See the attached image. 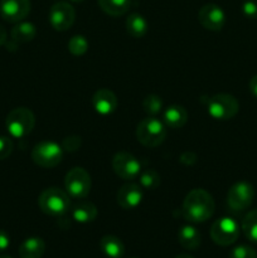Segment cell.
<instances>
[{
	"mask_svg": "<svg viewBox=\"0 0 257 258\" xmlns=\"http://www.w3.org/2000/svg\"><path fill=\"white\" fill-rule=\"evenodd\" d=\"M216 204L211 194L204 189H193L185 196L181 207L184 218L190 223H203L214 213Z\"/></svg>",
	"mask_w": 257,
	"mask_h": 258,
	"instance_id": "6da1fadb",
	"label": "cell"
},
{
	"mask_svg": "<svg viewBox=\"0 0 257 258\" xmlns=\"http://www.w3.org/2000/svg\"><path fill=\"white\" fill-rule=\"evenodd\" d=\"M136 138L139 143L148 148H156L166 138V126L155 116L143 118L136 127Z\"/></svg>",
	"mask_w": 257,
	"mask_h": 258,
	"instance_id": "7a4b0ae2",
	"label": "cell"
},
{
	"mask_svg": "<svg viewBox=\"0 0 257 258\" xmlns=\"http://www.w3.org/2000/svg\"><path fill=\"white\" fill-rule=\"evenodd\" d=\"M71 197L58 188H48L40 193L38 206L43 213L52 217H62L71 207Z\"/></svg>",
	"mask_w": 257,
	"mask_h": 258,
	"instance_id": "3957f363",
	"label": "cell"
},
{
	"mask_svg": "<svg viewBox=\"0 0 257 258\" xmlns=\"http://www.w3.org/2000/svg\"><path fill=\"white\" fill-rule=\"evenodd\" d=\"M35 125V116L29 108L17 107L10 111L5 120L8 133L15 139H23L29 135Z\"/></svg>",
	"mask_w": 257,
	"mask_h": 258,
	"instance_id": "277c9868",
	"label": "cell"
},
{
	"mask_svg": "<svg viewBox=\"0 0 257 258\" xmlns=\"http://www.w3.org/2000/svg\"><path fill=\"white\" fill-rule=\"evenodd\" d=\"M207 111L214 120L227 121L233 118L239 111V103L234 96L228 93H217L209 97Z\"/></svg>",
	"mask_w": 257,
	"mask_h": 258,
	"instance_id": "5b68a950",
	"label": "cell"
},
{
	"mask_svg": "<svg viewBox=\"0 0 257 258\" xmlns=\"http://www.w3.org/2000/svg\"><path fill=\"white\" fill-rule=\"evenodd\" d=\"M32 159L38 166L47 169L54 168L62 161L63 148L54 141H40L33 149Z\"/></svg>",
	"mask_w": 257,
	"mask_h": 258,
	"instance_id": "8992f818",
	"label": "cell"
},
{
	"mask_svg": "<svg viewBox=\"0 0 257 258\" xmlns=\"http://www.w3.org/2000/svg\"><path fill=\"white\" fill-rule=\"evenodd\" d=\"M92 181L91 176L83 168H73L65 178L66 193L75 199H83L90 194Z\"/></svg>",
	"mask_w": 257,
	"mask_h": 258,
	"instance_id": "52a82bcc",
	"label": "cell"
},
{
	"mask_svg": "<svg viewBox=\"0 0 257 258\" xmlns=\"http://www.w3.org/2000/svg\"><path fill=\"white\" fill-rule=\"evenodd\" d=\"M211 237L218 246H231L239 237L238 223L233 218L222 217L212 224Z\"/></svg>",
	"mask_w": 257,
	"mask_h": 258,
	"instance_id": "ba28073f",
	"label": "cell"
},
{
	"mask_svg": "<svg viewBox=\"0 0 257 258\" xmlns=\"http://www.w3.org/2000/svg\"><path fill=\"white\" fill-rule=\"evenodd\" d=\"M254 189L248 181H237L231 186L227 194V204L233 212H243L252 204Z\"/></svg>",
	"mask_w": 257,
	"mask_h": 258,
	"instance_id": "9c48e42d",
	"label": "cell"
},
{
	"mask_svg": "<svg viewBox=\"0 0 257 258\" xmlns=\"http://www.w3.org/2000/svg\"><path fill=\"white\" fill-rule=\"evenodd\" d=\"M112 169L116 175L123 180H134L141 173V164L130 153L120 151L112 159Z\"/></svg>",
	"mask_w": 257,
	"mask_h": 258,
	"instance_id": "30bf717a",
	"label": "cell"
},
{
	"mask_svg": "<svg viewBox=\"0 0 257 258\" xmlns=\"http://www.w3.org/2000/svg\"><path fill=\"white\" fill-rule=\"evenodd\" d=\"M76 19V10L70 3L58 2L49 9V23L53 29L66 32L73 25Z\"/></svg>",
	"mask_w": 257,
	"mask_h": 258,
	"instance_id": "8fae6325",
	"label": "cell"
},
{
	"mask_svg": "<svg viewBox=\"0 0 257 258\" xmlns=\"http://www.w3.org/2000/svg\"><path fill=\"white\" fill-rule=\"evenodd\" d=\"M198 20L202 27L206 28V29L212 30V32H218L223 28L224 23H226V14L221 7L209 3V4L203 5L199 9Z\"/></svg>",
	"mask_w": 257,
	"mask_h": 258,
	"instance_id": "7c38bea8",
	"label": "cell"
},
{
	"mask_svg": "<svg viewBox=\"0 0 257 258\" xmlns=\"http://www.w3.org/2000/svg\"><path fill=\"white\" fill-rule=\"evenodd\" d=\"M30 12V0H0V15L9 23H19Z\"/></svg>",
	"mask_w": 257,
	"mask_h": 258,
	"instance_id": "4fadbf2b",
	"label": "cell"
},
{
	"mask_svg": "<svg viewBox=\"0 0 257 258\" xmlns=\"http://www.w3.org/2000/svg\"><path fill=\"white\" fill-rule=\"evenodd\" d=\"M144 198V191L139 184L128 183L121 186L117 191L118 206L126 211L138 208Z\"/></svg>",
	"mask_w": 257,
	"mask_h": 258,
	"instance_id": "5bb4252c",
	"label": "cell"
},
{
	"mask_svg": "<svg viewBox=\"0 0 257 258\" xmlns=\"http://www.w3.org/2000/svg\"><path fill=\"white\" fill-rule=\"evenodd\" d=\"M93 108L100 115H111L117 108V98L115 93L107 88H101L95 92L92 97Z\"/></svg>",
	"mask_w": 257,
	"mask_h": 258,
	"instance_id": "9a60e30c",
	"label": "cell"
},
{
	"mask_svg": "<svg viewBox=\"0 0 257 258\" xmlns=\"http://www.w3.org/2000/svg\"><path fill=\"white\" fill-rule=\"evenodd\" d=\"M188 121V112L183 106L173 105L164 111L163 122L166 127L181 128Z\"/></svg>",
	"mask_w": 257,
	"mask_h": 258,
	"instance_id": "2e32d148",
	"label": "cell"
},
{
	"mask_svg": "<svg viewBox=\"0 0 257 258\" xmlns=\"http://www.w3.org/2000/svg\"><path fill=\"white\" fill-rule=\"evenodd\" d=\"M20 258H42L45 252V242L39 237H29L19 246Z\"/></svg>",
	"mask_w": 257,
	"mask_h": 258,
	"instance_id": "e0dca14e",
	"label": "cell"
},
{
	"mask_svg": "<svg viewBox=\"0 0 257 258\" xmlns=\"http://www.w3.org/2000/svg\"><path fill=\"white\" fill-rule=\"evenodd\" d=\"M178 242L183 248L194 251L201 246L202 236L201 232L193 226H183L178 231Z\"/></svg>",
	"mask_w": 257,
	"mask_h": 258,
	"instance_id": "ac0fdd59",
	"label": "cell"
},
{
	"mask_svg": "<svg viewBox=\"0 0 257 258\" xmlns=\"http://www.w3.org/2000/svg\"><path fill=\"white\" fill-rule=\"evenodd\" d=\"M100 248L102 253L108 258H122L125 254V246L118 237L107 234L100 241Z\"/></svg>",
	"mask_w": 257,
	"mask_h": 258,
	"instance_id": "d6986e66",
	"label": "cell"
},
{
	"mask_svg": "<svg viewBox=\"0 0 257 258\" xmlns=\"http://www.w3.org/2000/svg\"><path fill=\"white\" fill-rule=\"evenodd\" d=\"M98 211L91 202H80L72 208V218L78 223H91L97 218Z\"/></svg>",
	"mask_w": 257,
	"mask_h": 258,
	"instance_id": "ffe728a7",
	"label": "cell"
},
{
	"mask_svg": "<svg viewBox=\"0 0 257 258\" xmlns=\"http://www.w3.org/2000/svg\"><path fill=\"white\" fill-rule=\"evenodd\" d=\"M148 28L146 19L138 13H133L126 19V29L133 38H143L148 32Z\"/></svg>",
	"mask_w": 257,
	"mask_h": 258,
	"instance_id": "44dd1931",
	"label": "cell"
},
{
	"mask_svg": "<svg viewBox=\"0 0 257 258\" xmlns=\"http://www.w3.org/2000/svg\"><path fill=\"white\" fill-rule=\"evenodd\" d=\"M35 34H37V29H35L34 24L29 22H19L14 28L12 29V39L15 43H28L30 40L34 39Z\"/></svg>",
	"mask_w": 257,
	"mask_h": 258,
	"instance_id": "7402d4cb",
	"label": "cell"
},
{
	"mask_svg": "<svg viewBox=\"0 0 257 258\" xmlns=\"http://www.w3.org/2000/svg\"><path fill=\"white\" fill-rule=\"evenodd\" d=\"M97 2L106 14L111 17H120L127 12L131 0H97Z\"/></svg>",
	"mask_w": 257,
	"mask_h": 258,
	"instance_id": "603a6c76",
	"label": "cell"
},
{
	"mask_svg": "<svg viewBox=\"0 0 257 258\" xmlns=\"http://www.w3.org/2000/svg\"><path fill=\"white\" fill-rule=\"evenodd\" d=\"M242 231L249 242L257 244V209L246 214L242 221Z\"/></svg>",
	"mask_w": 257,
	"mask_h": 258,
	"instance_id": "cb8c5ba5",
	"label": "cell"
},
{
	"mask_svg": "<svg viewBox=\"0 0 257 258\" xmlns=\"http://www.w3.org/2000/svg\"><path fill=\"white\" fill-rule=\"evenodd\" d=\"M139 180H140V186L146 190H154L160 185V175L154 169H146V170L141 171L139 175Z\"/></svg>",
	"mask_w": 257,
	"mask_h": 258,
	"instance_id": "d4e9b609",
	"label": "cell"
},
{
	"mask_svg": "<svg viewBox=\"0 0 257 258\" xmlns=\"http://www.w3.org/2000/svg\"><path fill=\"white\" fill-rule=\"evenodd\" d=\"M143 108L149 116H155L163 110V101L159 96L149 95L144 98Z\"/></svg>",
	"mask_w": 257,
	"mask_h": 258,
	"instance_id": "484cf974",
	"label": "cell"
},
{
	"mask_svg": "<svg viewBox=\"0 0 257 258\" xmlns=\"http://www.w3.org/2000/svg\"><path fill=\"white\" fill-rule=\"evenodd\" d=\"M88 49V42L83 35H73L68 42V50L73 55H83Z\"/></svg>",
	"mask_w": 257,
	"mask_h": 258,
	"instance_id": "4316f807",
	"label": "cell"
},
{
	"mask_svg": "<svg viewBox=\"0 0 257 258\" xmlns=\"http://www.w3.org/2000/svg\"><path fill=\"white\" fill-rule=\"evenodd\" d=\"M229 258H257V252L251 246L239 244L232 249Z\"/></svg>",
	"mask_w": 257,
	"mask_h": 258,
	"instance_id": "83f0119b",
	"label": "cell"
},
{
	"mask_svg": "<svg viewBox=\"0 0 257 258\" xmlns=\"http://www.w3.org/2000/svg\"><path fill=\"white\" fill-rule=\"evenodd\" d=\"M13 141L8 136H0V160L9 158L10 154L13 153Z\"/></svg>",
	"mask_w": 257,
	"mask_h": 258,
	"instance_id": "f1b7e54d",
	"label": "cell"
},
{
	"mask_svg": "<svg viewBox=\"0 0 257 258\" xmlns=\"http://www.w3.org/2000/svg\"><path fill=\"white\" fill-rule=\"evenodd\" d=\"M242 13L248 19H257V0H246L242 4Z\"/></svg>",
	"mask_w": 257,
	"mask_h": 258,
	"instance_id": "f546056e",
	"label": "cell"
},
{
	"mask_svg": "<svg viewBox=\"0 0 257 258\" xmlns=\"http://www.w3.org/2000/svg\"><path fill=\"white\" fill-rule=\"evenodd\" d=\"M81 139L77 136H71V138H66L63 141L62 148L67 151H75L80 148Z\"/></svg>",
	"mask_w": 257,
	"mask_h": 258,
	"instance_id": "4dcf8cb0",
	"label": "cell"
},
{
	"mask_svg": "<svg viewBox=\"0 0 257 258\" xmlns=\"http://www.w3.org/2000/svg\"><path fill=\"white\" fill-rule=\"evenodd\" d=\"M10 246V237L4 229H0V252L7 251Z\"/></svg>",
	"mask_w": 257,
	"mask_h": 258,
	"instance_id": "1f68e13d",
	"label": "cell"
},
{
	"mask_svg": "<svg viewBox=\"0 0 257 258\" xmlns=\"http://www.w3.org/2000/svg\"><path fill=\"white\" fill-rule=\"evenodd\" d=\"M249 91L257 98V75L253 76L251 78V81H249Z\"/></svg>",
	"mask_w": 257,
	"mask_h": 258,
	"instance_id": "d6a6232c",
	"label": "cell"
},
{
	"mask_svg": "<svg viewBox=\"0 0 257 258\" xmlns=\"http://www.w3.org/2000/svg\"><path fill=\"white\" fill-rule=\"evenodd\" d=\"M7 42V32H5L4 27L0 24V47Z\"/></svg>",
	"mask_w": 257,
	"mask_h": 258,
	"instance_id": "836d02e7",
	"label": "cell"
},
{
	"mask_svg": "<svg viewBox=\"0 0 257 258\" xmlns=\"http://www.w3.org/2000/svg\"><path fill=\"white\" fill-rule=\"evenodd\" d=\"M175 258H193L190 256V254H186V253H180V254H178V256H176Z\"/></svg>",
	"mask_w": 257,
	"mask_h": 258,
	"instance_id": "e575fe53",
	"label": "cell"
},
{
	"mask_svg": "<svg viewBox=\"0 0 257 258\" xmlns=\"http://www.w3.org/2000/svg\"><path fill=\"white\" fill-rule=\"evenodd\" d=\"M70 2H72V3H82V2H85V0H70Z\"/></svg>",
	"mask_w": 257,
	"mask_h": 258,
	"instance_id": "d590c367",
	"label": "cell"
},
{
	"mask_svg": "<svg viewBox=\"0 0 257 258\" xmlns=\"http://www.w3.org/2000/svg\"><path fill=\"white\" fill-rule=\"evenodd\" d=\"M0 258H12L10 256H5V254H2V256H0Z\"/></svg>",
	"mask_w": 257,
	"mask_h": 258,
	"instance_id": "8d00e7d4",
	"label": "cell"
}]
</instances>
